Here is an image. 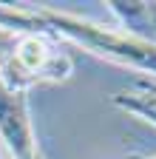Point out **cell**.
<instances>
[{"label": "cell", "mask_w": 156, "mask_h": 159, "mask_svg": "<svg viewBox=\"0 0 156 159\" xmlns=\"http://www.w3.org/2000/svg\"><path fill=\"white\" fill-rule=\"evenodd\" d=\"M111 102L116 108H122L128 114H136V116H142L145 122L156 125V94L150 91H119V94H114L111 97Z\"/></svg>", "instance_id": "277c9868"}, {"label": "cell", "mask_w": 156, "mask_h": 159, "mask_svg": "<svg viewBox=\"0 0 156 159\" xmlns=\"http://www.w3.org/2000/svg\"><path fill=\"white\" fill-rule=\"evenodd\" d=\"M71 68V57L57 51L46 34H17L11 54L0 66V83L14 91H29L37 83H60Z\"/></svg>", "instance_id": "7a4b0ae2"}, {"label": "cell", "mask_w": 156, "mask_h": 159, "mask_svg": "<svg viewBox=\"0 0 156 159\" xmlns=\"http://www.w3.org/2000/svg\"><path fill=\"white\" fill-rule=\"evenodd\" d=\"M131 159H156V156H131Z\"/></svg>", "instance_id": "5b68a950"}, {"label": "cell", "mask_w": 156, "mask_h": 159, "mask_svg": "<svg viewBox=\"0 0 156 159\" xmlns=\"http://www.w3.org/2000/svg\"><path fill=\"white\" fill-rule=\"evenodd\" d=\"M0 142L14 159H43L29 116L26 91L6 88L3 83H0Z\"/></svg>", "instance_id": "3957f363"}, {"label": "cell", "mask_w": 156, "mask_h": 159, "mask_svg": "<svg viewBox=\"0 0 156 159\" xmlns=\"http://www.w3.org/2000/svg\"><path fill=\"white\" fill-rule=\"evenodd\" d=\"M0 159H3V151H0Z\"/></svg>", "instance_id": "8992f818"}, {"label": "cell", "mask_w": 156, "mask_h": 159, "mask_svg": "<svg viewBox=\"0 0 156 159\" xmlns=\"http://www.w3.org/2000/svg\"><path fill=\"white\" fill-rule=\"evenodd\" d=\"M40 17L48 29V37L71 40V43L88 48L91 54L102 60L156 77V40L131 34V31H116V29L94 23L88 17L54 11V9H40Z\"/></svg>", "instance_id": "6da1fadb"}]
</instances>
